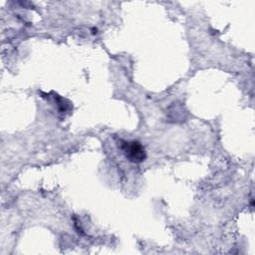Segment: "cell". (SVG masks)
<instances>
[{"instance_id":"1","label":"cell","mask_w":255,"mask_h":255,"mask_svg":"<svg viewBox=\"0 0 255 255\" xmlns=\"http://www.w3.org/2000/svg\"><path fill=\"white\" fill-rule=\"evenodd\" d=\"M122 149L124 150L126 157L134 163H139L146 157L143 145L137 140L122 141Z\"/></svg>"}]
</instances>
